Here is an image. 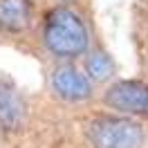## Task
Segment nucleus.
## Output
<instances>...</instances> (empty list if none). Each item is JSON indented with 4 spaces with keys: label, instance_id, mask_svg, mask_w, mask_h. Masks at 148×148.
Instances as JSON below:
<instances>
[{
    "label": "nucleus",
    "instance_id": "7ed1b4c3",
    "mask_svg": "<svg viewBox=\"0 0 148 148\" xmlns=\"http://www.w3.org/2000/svg\"><path fill=\"white\" fill-rule=\"evenodd\" d=\"M103 103L110 110H117L121 114L148 117V83H144V81H117L106 90Z\"/></svg>",
    "mask_w": 148,
    "mask_h": 148
},
{
    "label": "nucleus",
    "instance_id": "20e7f679",
    "mask_svg": "<svg viewBox=\"0 0 148 148\" xmlns=\"http://www.w3.org/2000/svg\"><path fill=\"white\" fill-rule=\"evenodd\" d=\"M49 85L58 99L70 103H83L92 97V81L74 65H58L52 72Z\"/></svg>",
    "mask_w": 148,
    "mask_h": 148
},
{
    "label": "nucleus",
    "instance_id": "423d86ee",
    "mask_svg": "<svg viewBox=\"0 0 148 148\" xmlns=\"http://www.w3.org/2000/svg\"><path fill=\"white\" fill-rule=\"evenodd\" d=\"M32 23V7L27 0H0V32L20 34Z\"/></svg>",
    "mask_w": 148,
    "mask_h": 148
},
{
    "label": "nucleus",
    "instance_id": "0eeeda50",
    "mask_svg": "<svg viewBox=\"0 0 148 148\" xmlns=\"http://www.w3.org/2000/svg\"><path fill=\"white\" fill-rule=\"evenodd\" d=\"M112 74H114V63H112L108 52L94 49V52H90V54L85 56V76L90 81L103 83V81L112 79Z\"/></svg>",
    "mask_w": 148,
    "mask_h": 148
},
{
    "label": "nucleus",
    "instance_id": "f03ea898",
    "mask_svg": "<svg viewBox=\"0 0 148 148\" xmlns=\"http://www.w3.org/2000/svg\"><path fill=\"white\" fill-rule=\"evenodd\" d=\"M85 137L92 148H144L146 132L141 123L128 117L101 114L88 121Z\"/></svg>",
    "mask_w": 148,
    "mask_h": 148
},
{
    "label": "nucleus",
    "instance_id": "f257e3e1",
    "mask_svg": "<svg viewBox=\"0 0 148 148\" xmlns=\"http://www.w3.org/2000/svg\"><path fill=\"white\" fill-rule=\"evenodd\" d=\"M43 43L56 58H76L88 52L90 34L83 18L70 7H54L45 16Z\"/></svg>",
    "mask_w": 148,
    "mask_h": 148
},
{
    "label": "nucleus",
    "instance_id": "39448f33",
    "mask_svg": "<svg viewBox=\"0 0 148 148\" xmlns=\"http://www.w3.org/2000/svg\"><path fill=\"white\" fill-rule=\"evenodd\" d=\"M27 117V103L11 83L0 81V132H18Z\"/></svg>",
    "mask_w": 148,
    "mask_h": 148
}]
</instances>
